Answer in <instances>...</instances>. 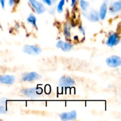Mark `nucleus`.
<instances>
[{"label":"nucleus","instance_id":"obj_1","mask_svg":"<svg viewBox=\"0 0 121 121\" xmlns=\"http://www.w3.org/2000/svg\"><path fill=\"white\" fill-rule=\"evenodd\" d=\"M22 94L31 99H35L39 95L41 94L42 90L39 87H31L24 89L21 91Z\"/></svg>","mask_w":121,"mask_h":121},{"label":"nucleus","instance_id":"obj_2","mask_svg":"<svg viewBox=\"0 0 121 121\" xmlns=\"http://www.w3.org/2000/svg\"><path fill=\"white\" fill-rule=\"evenodd\" d=\"M22 51L26 54L33 56H37L41 53V48L34 45H26L23 47Z\"/></svg>","mask_w":121,"mask_h":121},{"label":"nucleus","instance_id":"obj_3","mask_svg":"<svg viewBox=\"0 0 121 121\" xmlns=\"http://www.w3.org/2000/svg\"><path fill=\"white\" fill-rule=\"evenodd\" d=\"M106 63L110 67L117 68L121 65V58L118 56H112L106 59Z\"/></svg>","mask_w":121,"mask_h":121},{"label":"nucleus","instance_id":"obj_4","mask_svg":"<svg viewBox=\"0 0 121 121\" xmlns=\"http://www.w3.org/2000/svg\"><path fill=\"white\" fill-rule=\"evenodd\" d=\"M75 82L69 76H62L59 80V86L62 87H69L73 86Z\"/></svg>","mask_w":121,"mask_h":121},{"label":"nucleus","instance_id":"obj_5","mask_svg":"<svg viewBox=\"0 0 121 121\" xmlns=\"http://www.w3.org/2000/svg\"><path fill=\"white\" fill-rule=\"evenodd\" d=\"M29 1L32 7L34 8V9L38 14H42L46 10V8H45L44 5L38 1L37 0H29Z\"/></svg>","mask_w":121,"mask_h":121},{"label":"nucleus","instance_id":"obj_6","mask_svg":"<svg viewBox=\"0 0 121 121\" xmlns=\"http://www.w3.org/2000/svg\"><path fill=\"white\" fill-rule=\"evenodd\" d=\"M59 117L61 120L64 121L74 120L77 118V113L76 111H72L69 112H63L60 114Z\"/></svg>","mask_w":121,"mask_h":121},{"label":"nucleus","instance_id":"obj_7","mask_svg":"<svg viewBox=\"0 0 121 121\" xmlns=\"http://www.w3.org/2000/svg\"><path fill=\"white\" fill-rule=\"evenodd\" d=\"M119 41H120V39L118 34L113 33L109 36L108 39L106 41V44L109 47H113L118 44L119 43Z\"/></svg>","mask_w":121,"mask_h":121},{"label":"nucleus","instance_id":"obj_8","mask_svg":"<svg viewBox=\"0 0 121 121\" xmlns=\"http://www.w3.org/2000/svg\"><path fill=\"white\" fill-rule=\"evenodd\" d=\"M41 78V76L35 72H30V73H26L23 75L22 80L24 82H31L34 80H38Z\"/></svg>","mask_w":121,"mask_h":121},{"label":"nucleus","instance_id":"obj_9","mask_svg":"<svg viewBox=\"0 0 121 121\" xmlns=\"http://www.w3.org/2000/svg\"><path fill=\"white\" fill-rule=\"evenodd\" d=\"M15 77L13 75L4 74L0 75V83L5 85H12L15 82Z\"/></svg>","mask_w":121,"mask_h":121},{"label":"nucleus","instance_id":"obj_10","mask_svg":"<svg viewBox=\"0 0 121 121\" xmlns=\"http://www.w3.org/2000/svg\"><path fill=\"white\" fill-rule=\"evenodd\" d=\"M73 45L69 43L64 42V41L60 40L56 43V47L58 48H60L63 52H69L72 50L73 48Z\"/></svg>","mask_w":121,"mask_h":121},{"label":"nucleus","instance_id":"obj_11","mask_svg":"<svg viewBox=\"0 0 121 121\" xmlns=\"http://www.w3.org/2000/svg\"><path fill=\"white\" fill-rule=\"evenodd\" d=\"M121 9V1L119 0L113 2L109 8V11L111 13H117L120 11Z\"/></svg>","mask_w":121,"mask_h":121},{"label":"nucleus","instance_id":"obj_12","mask_svg":"<svg viewBox=\"0 0 121 121\" xmlns=\"http://www.w3.org/2000/svg\"><path fill=\"white\" fill-rule=\"evenodd\" d=\"M87 18L90 20L91 21H93V22H96L99 20V15L98 11L95 10H92L87 14Z\"/></svg>","mask_w":121,"mask_h":121},{"label":"nucleus","instance_id":"obj_13","mask_svg":"<svg viewBox=\"0 0 121 121\" xmlns=\"http://www.w3.org/2000/svg\"><path fill=\"white\" fill-rule=\"evenodd\" d=\"M107 14V5L106 3H104L101 5L99 11V18L102 20H104L106 17Z\"/></svg>","mask_w":121,"mask_h":121},{"label":"nucleus","instance_id":"obj_14","mask_svg":"<svg viewBox=\"0 0 121 121\" xmlns=\"http://www.w3.org/2000/svg\"><path fill=\"white\" fill-rule=\"evenodd\" d=\"M27 21H28V22L31 24L34 27L37 28V19L33 14H31L29 15V17L27 18Z\"/></svg>","mask_w":121,"mask_h":121},{"label":"nucleus","instance_id":"obj_15","mask_svg":"<svg viewBox=\"0 0 121 121\" xmlns=\"http://www.w3.org/2000/svg\"><path fill=\"white\" fill-rule=\"evenodd\" d=\"M70 28L71 27L69 24H66L65 26V27H64V34H65L66 38H70Z\"/></svg>","mask_w":121,"mask_h":121},{"label":"nucleus","instance_id":"obj_16","mask_svg":"<svg viewBox=\"0 0 121 121\" xmlns=\"http://www.w3.org/2000/svg\"><path fill=\"white\" fill-rule=\"evenodd\" d=\"M65 4V0H60L59 2L57 8V10L59 13H61L63 11V6Z\"/></svg>","mask_w":121,"mask_h":121},{"label":"nucleus","instance_id":"obj_17","mask_svg":"<svg viewBox=\"0 0 121 121\" xmlns=\"http://www.w3.org/2000/svg\"><path fill=\"white\" fill-rule=\"evenodd\" d=\"M80 5L83 11H86L87 9V7H89V3L85 0H80Z\"/></svg>","mask_w":121,"mask_h":121},{"label":"nucleus","instance_id":"obj_18","mask_svg":"<svg viewBox=\"0 0 121 121\" xmlns=\"http://www.w3.org/2000/svg\"><path fill=\"white\" fill-rule=\"evenodd\" d=\"M8 112V109L6 107L5 105H1L0 106V113L5 114Z\"/></svg>","mask_w":121,"mask_h":121},{"label":"nucleus","instance_id":"obj_19","mask_svg":"<svg viewBox=\"0 0 121 121\" xmlns=\"http://www.w3.org/2000/svg\"><path fill=\"white\" fill-rule=\"evenodd\" d=\"M7 100H8L7 98H1L0 99V104L1 105H5L7 103Z\"/></svg>","mask_w":121,"mask_h":121},{"label":"nucleus","instance_id":"obj_20","mask_svg":"<svg viewBox=\"0 0 121 121\" xmlns=\"http://www.w3.org/2000/svg\"><path fill=\"white\" fill-rule=\"evenodd\" d=\"M42 1H43L44 3H46V4L48 5H49V6L52 5V1H53L52 0H42Z\"/></svg>","mask_w":121,"mask_h":121},{"label":"nucleus","instance_id":"obj_21","mask_svg":"<svg viewBox=\"0 0 121 121\" xmlns=\"http://www.w3.org/2000/svg\"><path fill=\"white\" fill-rule=\"evenodd\" d=\"M0 3H1L2 8H5V0H0Z\"/></svg>","mask_w":121,"mask_h":121},{"label":"nucleus","instance_id":"obj_22","mask_svg":"<svg viewBox=\"0 0 121 121\" xmlns=\"http://www.w3.org/2000/svg\"><path fill=\"white\" fill-rule=\"evenodd\" d=\"M15 3V0H9V1H8V4H9V5L10 6H13Z\"/></svg>","mask_w":121,"mask_h":121},{"label":"nucleus","instance_id":"obj_23","mask_svg":"<svg viewBox=\"0 0 121 121\" xmlns=\"http://www.w3.org/2000/svg\"><path fill=\"white\" fill-rule=\"evenodd\" d=\"M79 30H80V31H81L82 33L84 35H85V29H84V28H83V27L82 26H80V27H79Z\"/></svg>","mask_w":121,"mask_h":121},{"label":"nucleus","instance_id":"obj_24","mask_svg":"<svg viewBox=\"0 0 121 121\" xmlns=\"http://www.w3.org/2000/svg\"><path fill=\"white\" fill-rule=\"evenodd\" d=\"M76 0H72V3H71V6L72 7H73L74 5V4H76Z\"/></svg>","mask_w":121,"mask_h":121},{"label":"nucleus","instance_id":"obj_25","mask_svg":"<svg viewBox=\"0 0 121 121\" xmlns=\"http://www.w3.org/2000/svg\"><path fill=\"white\" fill-rule=\"evenodd\" d=\"M15 2H18L19 0H15Z\"/></svg>","mask_w":121,"mask_h":121}]
</instances>
